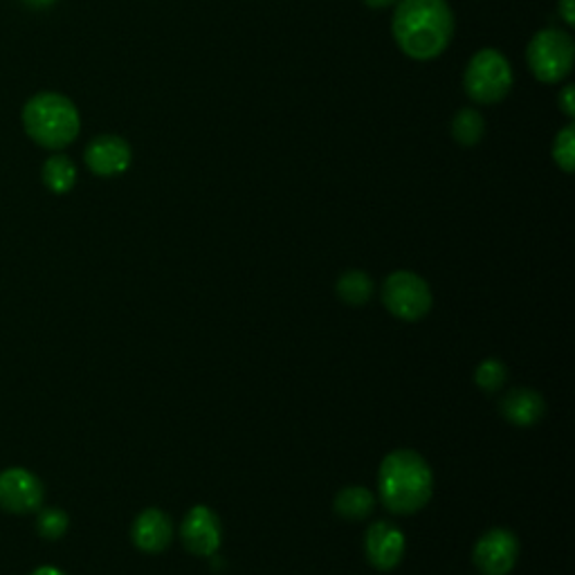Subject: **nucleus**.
I'll return each instance as SVG.
<instances>
[{"label":"nucleus","instance_id":"nucleus-22","mask_svg":"<svg viewBox=\"0 0 575 575\" xmlns=\"http://www.w3.org/2000/svg\"><path fill=\"white\" fill-rule=\"evenodd\" d=\"M558 14L566 25L575 23V0H558Z\"/></svg>","mask_w":575,"mask_h":575},{"label":"nucleus","instance_id":"nucleus-10","mask_svg":"<svg viewBox=\"0 0 575 575\" xmlns=\"http://www.w3.org/2000/svg\"><path fill=\"white\" fill-rule=\"evenodd\" d=\"M133 151L131 144L120 135H99L90 139L84 151L86 167L101 178H113L131 167Z\"/></svg>","mask_w":575,"mask_h":575},{"label":"nucleus","instance_id":"nucleus-16","mask_svg":"<svg viewBox=\"0 0 575 575\" xmlns=\"http://www.w3.org/2000/svg\"><path fill=\"white\" fill-rule=\"evenodd\" d=\"M44 183L54 194H68L77 183V167L68 156L57 154L44 164Z\"/></svg>","mask_w":575,"mask_h":575},{"label":"nucleus","instance_id":"nucleus-18","mask_svg":"<svg viewBox=\"0 0 575 575\" xmlns=\"http://www.w3.org/2000/svg\"><path fill=\"white\" fill-rule=\"evenodd\" d=\"M553 160L564 173H573L575 169V126L566 124L553 139Z\"/></svg>","mask_w":575,"mask_h":575},{"label":"nucleus","instance_id":"nucleus-3","mask_svg":"<svg viewBox=\"0 0 575 575\" xmlns=\"http://www.w3.org/2000/svg\"><path fill=\"white\" fill-rule=\"evenodd\" d=\"M23 129L39 147L61 151L77 139L82 118L65 95L39 93L23 106Z\"/></svg>","mask_w":575,"mask_h":575},{"label":"nucleus","instance_id":"nucleus-7","mask_svg":"<svg viewBox=\"0 0 575 575\" xmlns=\"http://www.w3.org/2000/svg\"><path fill=\"white\" fill-rule=\"evenodd\" d=\"M46 497V488L41 479L32 475L23 467H10V470L0 473V509L14 513V515H27L41 511V503Z\"/></svg>","mask_w":575,"mask_h":575},{"label":"nucleus","instance_id":"nucleus-15","mask_svg":"<svg viewBox=\"0 0 575 575\" xmlns=\"http://www.w3.org/2000/svg\"><path fill=\"white\" fill-rule=\"evenodd\" d=\"M450 133L461 147L465 149L477 147L486 135V118L477 111V108H461V111H456V115L452 118Z\"/></svg>","mask_w":575,"mask_h":575},{"label":"nucleus","instance_id":"nucleus-13","mask_svg":"<svg viewBox=\"0 0 575 575\" xmlns=\"http://www.w3.org/2000/svg\"><path fill=\"white\" fill-rule=\"evenodd\" d=\"M499 412L503 418L513 425H517V427H530V425L539 423V418L545 416L547 405H545V399L539 391L517 387V389H511L506 395H503Z\"/></svg>","mask_w":575,"mask_h":575},{"label":"nucleus","instance_id":"nucleus-21","mask_svg":"<svg viewBox=\"0 0 575 575\" xmlns=\"http://www.w3.org/2000/svg\"><path fill=\"white\" fill-rule=\"evenodd\" d=\"M573 93H575L573 86H564L562 93H560V97H558V103H560V108H562V113H564L568 120L575 118V101H573Z\"/></svg>","mask_w":575,"mask_h":575},{"label":"nucleus","instance_id":"nucleus-4","mask_svg":"<svg viewBox=\"0 0 575 575\" xmlns=\"http://www.w3.org/2000/svg\"><path fill=\"white\" fill-rule=\"evenodd\" d=\"M513 65L494 48H484L467 61L463 72V90L475 103L490 106L506 99L513 90Z\"/></svg>","mask_w":575,"mask_h":575},{"label":"nucleus","instance_id":"nucleus-19","mask_svg":"<svg viewBox=\"0 0 575 575\" xmlns=\"http://www.w3.org/2000/svg\"><path fill=\"white\" fill-rule=\"evenodd\" d=\"M475 380H477V384H479L484 391L494 393V391H499L503 384H506V380H509V369H506V365L499 363V359L490 357V359H484V363L477 367Z\"/></svg>","mask_w":575,"mask_h":575},{"label":"nucleus","instance_id":"nucleus-23","mask_svg":"<svg viewBox=\"0 0 575 575\" xmlns=\"http://www.w3.org/2000/svg\"><path fill=\"white\" fill-rule=\"evenodd\" d=\"M363 3L371 10H384V8H393L399 0H363Z\"/></svg>","mask_w":575,"mask_h":575},{"label":"nucleus","instance_id":"nucleus-14","mask_svg":"<svg viewBox=\"0 0 575 575\" xmlns=\"http://www.w3.org/2000/svg\"><path fill=\"white\" fill-rule=\"evenodd\" d=\"M374 509H376V497L367 488L351 486V488L340 490L335 497V513L351 522L369 517Z\"/></svg>","mask_w":575,"mask_h":575},{"label":"nucleus","instance_id":"nucleus-11","mask_svg":"<svg viewBox=\"0 0 575 575\" xmlns=\"http://www.w3.org/2000/svg\"><path fill=\"white\" fill-rule=\"evenodd\" d=\"M367 558L374 568L378 571H391L401 564L405 555V535L401 533L399 526H393L391 522H376L367 530Z\"/></svg>","mask_w":575,"mask_h":575},{"label":"nucleus","instance_id":"nucleus-8","mask_svg":"<svg viewBox=\"0 0 575 575\" xmlns=\"http://www.w3.org/2000/svg\"><path fill=\"white\" fill-rule=\"evenodd\" d=\"M519 558V539L506 528L488 530L475 547L473 560L484 575H509Z\"/></svg>","mask_w":575,"mask_h":575},{"label":"nucleus","instance_id":"nucleus-24","mask_svg":"<svg viewBox=\"0 0 575 575\" xmlns=\"http://www.w3.org/2000/svg\"><path fill=\"white\" fill-rule=\"evenodd\" d=\"M23 3L27 8H32V10H48V8H52L57 3V0H23Z\"/></svg>","mask_w":575,"mask_h":575},{"label":"nucleus","instance_id":"nucleus-9","mask_svg":"<svg viewBox=\"0 0 575 575\" xmlns=\"http://www.w3.org/2000/svg\"><path fill=\"white\" fill-rule=\"evenodd\" d=\"M180 537L189 553L198 558H209L221 549V519L207 506H194L180 526Z\"/></svg>","mask_w":575,"mask_h":575},{"label":"nucleus","instance_id":"nucleus-2","mask_svg":"<svg viewBox=\"0 0 575 575\" xmlns=\"http://www.w3.org/2000/svg\"><path fill=\"white\" fill-rule=\"evenodd\" d=\"M431 490H435V475L418 452L395 450L380 463L378 492L391 513H418L427 506Z\"/></svg>","mask_w":575,"mask_h":575},{"label":"nucleus","instance_id":"nucleus-6","mask_svg":"<svg viewBox=\"0 0 575 575\" xmlns=\"http://www.w3.org/2000/svg\"><path fill=\"white\" fill-rule=\"evenodd\" d=\"M382 302L391 315L405 321H418L431 310V291L416 272L399 270L384 279Z\"/></svg>","mask_w":575,"mask_h":575},{"label":"nucleus","instance_id":"nucleus-25","mask_svg":"<svg viewBox=\"0 0 575 575\" xmlns=\"http://www.w3.org/2000/svg\"><path fill=\"white\" fill-rule=\"evenodd\" d=\"M32 575H65V573L59 571V568H54V566H39Z\"/></svg>","mask_w":575,"mask_h":575},{"label":"nucleus","instance_id":"nucleus-17","mask_svg":"<svg viewBox=\"0 0 575 575\" xmlns=\"http://www.w3.org/2000/svg\"><path fill=\"white\" fill-rule=\"evenodd\" d=\"M338 297L351 306H363L374 297V281L363 270H348L338 279Z\"/></svg>","mask_w":575,"mask_h":575},{"label":"nucleus","instance_id":"nucleus-5","mask_svg":"<svg viewBox=\"0 0 575 575\" xmlns=\"http://www.w3.org/2000/svg\"><path fill=\"white\" fill-rule=\"evenodd\" d=\"M526 63L533 77L542 84L564 82L575 63V44L566 29L547 27L533 34L526 48Z\"/></svg>","mask_w":575,"mask_h":575},{"label":"nucleus","instance_id":"nucleus-1","mask_svg":"<svg viewBox=\"0 0 575 575\" xmlns=\"http://www.w3.org/2000/svg\"><path fill=\"white\" fill-rule=\"evenodd\" d=\"M391 34L405 57L439 59L454 39V12L448 0H399Z\"/></svg>","mask_w":575,"mask_h":575},{"label":"nucleus","instance_id":"nucleus-20","mask_svg":"<svg viewBox=\"0 0 575 575\" xmlns=\"http://www.w3.org/2000/svg\"><path fill=\"white\" fill-rule=\"evenodd\" d=\"M70 526V519L63 511L59 509H46L39 511V517H36V528H39V535L46 539H59L65 535Z\"/></svg>","mask_w":575,"mask_h":575},{"label":"nucleus","instance_id":"nucleus-12","mask_svg":"<svg viewBox=\"0 0 575 575\" xmlns=\"http://www.w3.org/2000/svg\"><path fill=\"white\" fill-rule=\"evenodd\" d=\"M173 539V524L158 509L142 511L133 524V542L144 553H162Z\"/></svg>","mask_w":575,"mask_h":575}]
</instances>
